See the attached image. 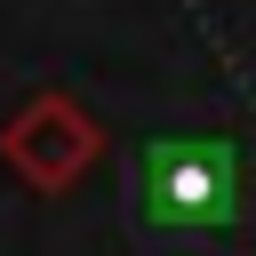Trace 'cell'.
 Returning <instances> with one entry per match:
<instances>
[{
	"mask_svg": "<svg viewBox=\"0 0 256 256\" xmlns=\"http://www.w3.org/2000/svg\"><path fill=\"white\" fill-rule=\"evenodd\" d=\"M0 160H8L40 200H56V192H72V184L104 160V128H96V112H88L80 96L40 88V96L0 128Z\"/></svg>",
	"mask_w": 256,
	"mask_h": 256,
	"instance_id": "7a4b0ae2",
	"label": "cell"
},
{
	"mask_svg": "<svg viewBox=\"0 0 256 256\" xmlns=\"http://www.w3.org/2000/svg\"><path fill=\"white\" fill-rule=\"evenodd\" d=\"M120 200L160 240H216L248 224V152L240 136H144L120 160Z\"/></svg>",
	"mask_w": 256,
	"mask_h": 256,
	"instance_id": "6da1fadb",
	"label": "cell"
}]
</instances>
